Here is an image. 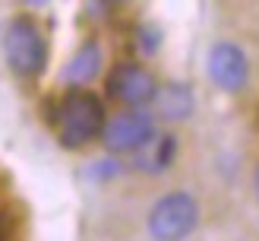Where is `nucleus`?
<instances>
[{"label": "nucleus", "instance_id": "6", "mask_svg": "<svg viewBox=\"0 0 259 241\" xmlns=\"http://www.w3.org/2000/svg\"><path fill=\"white\" fill-rule=\"evenodd\" d=\"M155 89H158V86H155L152 73L136 67V63H123V67H117L111 73V80H108V92L114 98H120L123 105H133V108L152 101Z\"/></svg>", "mask_w": 259, "mask_h": 241}, {"label": "nucleus", "instance_id": "9", "mask_svg": "<svg viewBox=\"0 0 259 241\" xmlns=\"http://www.w3.org/2000/svg\"><path fill=\"white\" fill-rule=\"evenodd\" d=\"M139 149H146V152H139V165L146 171H161V168H167V162L174 159V140L171 136H164V140H158V143H142Z\"/></svg>", "mask_w": 259, "mask_h": 241}, {"label": "nucleus", "instance_id": "13", "mask_svg": "<svg viewBox=\"0 0 259 241\" xmlns=\"http://www.w3.org/2000/svg\"><path fill=\"white\" fill-rule=\"evenodd\" d=\"M117 4H120V0H117Z\"/></svg>", "mask_w": 259, "mask_h": 241}, {"label": "nucleus", "instance_id": "3", "mask_svg": "<svg viewBox=\"0 0 259 241\" xmlns=\"http://www.w3.org/2000/svg\"><path fill=\"white\" fill-rule=\"evenodd\" d=\"M4 51H7V63L13 67V73L19 76H35L45 67V38L35 29V22L29 19H16L10 22V29L4 35Z\"/></svg>", "mask_w": 259, "mask_h": 241}, {"label": "nucleus", "instance_id": "2", "mask_svg": "<svg viewBox=\"0 0 259 241\" xmlns=\"http://www.w3.org/2000/svg\"><path fill=\"white\" fill-rule=\"evenodd\" d=\"M196 219H199L196 200L177 190V194H167L164 200L155 203V210L149 213V232L155 241H180L193 232Z\"/></svg>", "mask_w": 259, "mask_h": 241}, {"label": "nucleus", "instance_id": "4", "mask_svg": "<svg viewBox=\"0 0 259 241\" xmlns=\"http://www.w3.org/2000/svg\"><path fill=\"white\" fill-rule=\"evenodd\" d=\"M155 136V121L146 111H126L111 118L105 127V143L114 152H133Z\"/></svg>", "mask_w": 259, "mask_h": 241}, {"label": "nucleus", "instance_id": "8", "mask_svg": "<svg viewBox=\"0 0 259 241\" xmlns=\"http://www.w3.org/2000/svg\"><path fill=\"white\" fill-rule=\"evenodd\" d=\"M98 67H101V48L95 42H89L73 54V60L63 70V80L67 83H89L98 73Z\"/></svg>", "mask_w": 259, "mask_h": 241}, {"label": "nucleus", "instance_id": "12", "mask_svg": "<svg viewBox=\"0 0 259 241\" xmlns=\"http://www.w3.org/2000/svg\"><path fill=\"white\" fill-rule=\"evenodd\" d=\"M256 194H259V171H256Z\"/></svg>", "mask_w": 259, "mask_h": 241}, {"label": "nucleus", "instance_id": "7", "mask_svg": "<svg viewBox=\"0 0 259 241\" xmlns=\"http://www.w3.org/2000/svg\"><path fill=\"white\" fill-rule=\"evenodd\" d=\"M155 108L167 121H184L193 111V92L184 83H167L164 89H155Z\"/></svg>", "mask_w": 259, "mask_h": 241}, {"label": "nucleus", "instance_id": "1", "mask_svg": "<svg viewBox=\"0 0 259 241\" xmlns=\"http://www.w3.org/2000/svg\"><path fill=\"white\" fill-rule=\"evenodd\" d=\"M101 118H105V111H101V101L95 95H89V92H73L60 101V108H57V136H60V143L63 146H82L89 143L98 130H101Z\"/></svg>", "mask_w": 259, "mask_h": 241}, {"label": "nucleus", "instance_id": "5", "mask_svg": "<svg viewBox=\"0 0 259 241\" xmlns=\"http://www.w3.org/2000/svg\"><path fill=\"white\" fill-rule=\"evenodd\" d=\"M209 76H212L215 86L228 89V92H237V89H243L250 80L247 54L231 42H218L209 51Z\"/></svg>", "mask_w": 259, "mask_h": 241}, {"label": "nucleus", "instance_id": "10", "mask_svg": "<svg viewBox=\"0 0 259 241\" xmlns=\"http://www.w3.org/2000/svg\"><path fill=\"white\" fill-rule=\"evenodd\" d=\"M158 29H139L136 32V48L142 51V54H155L158 51Z\"/></svg>", "mask_w": 259, "mask_h": 241}, {"label": "nucleus", "instance_id": "11", "mask_svg": "<svg viewBox=\"0 0 259 241\" xmlns=\"http://www.w3.org/2000/svg\"><path fill=\"white\" fill-rule=\"evenodd\" d=\"M29 7H45V4H51V0H25Z\"/></svg>", "mask_w": 259, "mask_h": 241}]
</instances>
